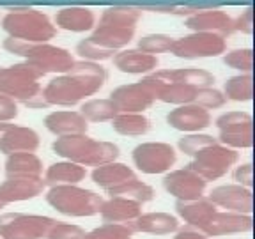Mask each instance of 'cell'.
I'll return each mask as SVG.
<instances>
[{
  "mask_svg": "<svg viewBox=\"0 0 255 239\" xmlns=\"http://www.w3.org/2000/svg\"><path fill=\"white\" fill-rule=\"evenodd\" d=\"M135 170L131 167H128L126 163H121V161L101 165V167H96L91 172V179L94 181V184L105 191L114 186H119V184L126 183L129 179H135Z\"/></svg>",
  "mask_w": 255,
  "mask_h": 239,
  "instance_id": "obj_29",
  "label": "cell"
},
{
  "mask_svg": "<svg viewBox=\"0 0 255 239\" xmlns=\"http://www.w3.org/2000/svg\"><path fill=\"white\" fill-rule=\"evenodd\" d=\"M52 151L59 158L84 168H96L112 163V161H117V158L121 156V149L117 143L108 142V140H96L87 133L55 138L52 143Z\"/></svg>",
  "mask_w": 255,
  "mask_h": 239,
  "instance_id": "obj_2",
  "label": "cell"
},
{
  "mask_svg": "<svg viewBox=\"0 0 255 239\" xmlns=\"http://www.w3.org/2000/svg\"><path fill=\"white\" fill-rule=\"evenodd\" d=\"M46 191L43 177H5L0 183V199L5 206L14 202H27Z\"/></svg>",
  "mask_w": 255,
  "mask_h": 239,
  "instance_id": "obj_19",
  "label": "cell"
},
{
  "mask_svg": "<svg viewBox=\"0 0 255 239\" xmlns=\"http://www.w3.org/2000/svg\"><path fill=\"white\" fill-rule=\"evenodd\" d=\"M140 18H142V11L136 5H110L101 12L100 25L136 28Z\"/></svg>",
  "mask_w": 255,
  "mask_h": 239,
  "instance_id": "obj_33",
  "label": "cell"
},
{
  "mask_svg": "<svg viewBox=\"0 0 255 239\" xmlns=\"http://www.w3.org/2000/svg\"><path fill=\"white\" fill-rule=\"evenodd\" d=\"M184 27L191 32H206L227 39L234 34V18L222 9H206L195 14L188 16L184 20Z\"/></svg>",
  "mask_w": 255,
  "mask_h": 239,
  "instance_id": "obj_16",
  "label": "cell"
},
{
  "mask_svg": "<svg viewBox=\"0 0 255 239\" xmlns=\"http://www.w3.org/2000/svg\"><path fill=\"white\" fill-rule=\"evenodd\" d=\"M158 57L147 55L136 48H126L114 55V68L126 75H151L158 69Z\"/></svg>",
  "mask_w": 255,
  "mask_h": 239,
  "instance_id": "obj_21",
  "label": "cell"
},
{
  "mask_svg": "<svg viewBox=\"0 0 255 239\" xmlns=\"http://www.w3.org/2000/svg\"><path fill=\"white\" fill-rule=\"evenodd\" d=\"M142 215V206L121 197H110L103 200L100 216L103 223H119V225H131Z\"/></svg>",
  "mask_w": 255,
  "mask_h": 239,
  "instance_id": "obj_26",
  "label": "cell"
},
{
  "mask_svg": "<svg viewBox=\"0 0 255 239\" xmlns=\"http://www.w3.org/2000/svg\"><path fill=\"white\" fill-rule=\"evenodd\" d=\"M85 231L76 223H68V222H57L53 220V223L50 225L46 232V239H84Z\"/></svg>",
  "mask_w": 255,
  "mask_h": 239,
  "instance_id": "obj_44",
  "label": "cell"
},
{
  "mask_svg": "<svg viewBox=\"0 0 255 239\" xmlns=\"http://www.w3.org/2000/svg\"><path fill=\"white\" fill-rule=\"evenodd\" d=\"M225 52H227V39L206 32H191L188 36L175 37L174 46L170 50L174 57L186 60L220 57Z\"/></svg>",
  "mask_w": 255,
  "mask_h": 239,
  "instance_id": "obj_12",
  "label": "cell"
},
{
  "mask_svg": "<svg viewBox=\"0 0 255 239\" xmlns=\"http://www.w3.org/2000/svg\"><path fill=\"white\" fill-rule=\"evenodd\" d=\"M234 32H241V34H247V36L254 34V9L252 7L245 9V11L236 18Z\"/></svg>",
  "mask_w": 255,
  "mask_h": 239,
  "instance_id": "obj_47",
  "label": "cell"
},
{
  "mask_svg": "<svg viewBox=\"0 0 255 239\" xmlns=\"http://www.w3.org/2000/svg\"><path fill=\"white\" fill-rule=\"evenodd\" d=\"M165 120H167V124L172 129L184 133V135L202 133L213 122L211 114L207 110H204V108H200L199 105H193V103L175 107L174 110H170L165 116Z\"/></svg>",
  "mask_w": 255,
  "mask_h": 239,
  "instance_id": "obj_17",
  "label": "cell"
},
{
  "mask_svg": "<svg viewBox=\"0 0 255 239\" xmlns=\"http://www.w3.org/2000/svg\"><path fill=\"white\" fill-rule=\"evenodd\" d=\"M207 199L215 204L216 209L220 207V209L236 213V215H252V209H254L252 190H247L236 183L220 184V186L213 188Z\"/></svg>",
  "mask_w": 255,
  "mask_h": 239,
  "instance_id": "obj_15",
  "label": "cell"
},
{
  "mask_svg": "<svg viewBox=\"0 0 255 239\" xmlns=\"http://www.w3.org/2000/svg\"><path fill=\"white\" fill-rule=\"evenodd\" d=\"M48 206H52L57 213L71 218H89L100 215L103 206V197L96 191L82 188L78 184L69 186H52L44 193Z\"/></svg>",
  "mask_w": 255,
  "mask_h": 239,
  "instance_id": "obj_6",
  "label": "cell"
},
{
  "mask_svg": "<svg viewBox=\"0 0 255 239\" xmlns=\"http://www.w3.org/2000/svg\"><path fill=\"white\" fill-rule=\"evenodd\" d=\"M131 159L138 172L158 175L172 170L177 161V152L167 142H142L131 151Z\"/></svg>",
  "mask_w": 255,
  "mask_h": 239,
  "instance_id": "obj_10",
  "label": "cell"
},
{
  "mask_svg": "<svg viewBox=\"0 0 255 239\" xmlns=\"http://www.w3.org/2000/svg\"><path fill=\"white\" fill-rule=\"evenodd\" d=\"M18 103L7 98V96L0 94V122H12L18 117Z\"/></svg>",
  "mask_w": 255,
  "mask_h": 239,
  "instance_id": "obj_45",
  "label": "cell"
},
{
  "mask_svg": "<svg viewBox=\"0 0 255 239\" xmlns=\"http://www.w3.org/2000/svg\"><path fill=\"white\" fill-rule=\"evenodd\" d=\"M135 232L151 236H168L179 231V218L165 211H151L142 213L135 222L131 223Z\"/></svg>",
  "mask_w": 255,
  "mask_h": 239,
  "instance_id": "obj_23",
  "label": "cell"
},
{
  "mask_svg": "<svg viewBox=\"0 0 255 239\" xmlns=\"http://www.w3.org/2000/svg\"><path fill=\"white\" fill-rule=\"evenodd\" d=\"M223 96L225 100L236 101V103H247L252 101L254 96V76L252 73H239L225 80L223 84Z\"/></svg>",
  "mask_w": 255,
  "mask_h": 239,
  "instance_id": "obj_35",
  "label": "cell"
},
{
  "mask_svg": "<svg viewBox=\"0 0 255 239\" xmlns=\"http://www.w3.org/2000/svg\"><path fill=\"white\" fill-rule=\"evenodd\" d=\"M114 131L123 136H143L151 131V120L143 114H119L112 120Z\"/></svg>",
  "mask_w": 255,
  "mask_h": 239,
  "instance_id": "obj_36",
  "label": "cell"
},
{
  "mask_svg": "<svg viewBox=\"0 0 255 239\" xmlns=\"http://www.w3.org/2000/svg\"><path fill=\"white\" fill-rule=\"evenodd\" d=\"M156 78L163 82H175V84H184L195 89L213 87L215 84V75L202 68H175V69H156Z\"/></svg>",
  "mask_w": 255,
  "mask_h": 239,
  "instance_id": "obj_27",
  "label": "cell"
},
{
  "mask_svg": "<svg viewBox=\"0 0 255 239\" xmlns=\"http://www.w3.org/2000/svg\"><path fill=\"white\" fill-rule=\"evenodd\" d=\"M254 227L252 215H236L229 211H216L211 218L199 229L206 238H220V236L245 234Z\"/></svg>",
  "mask_w": 255,
  "mask_h": 239,
  "instance_id": "obj_18",
  "label": "cell"
},
{
  "mask_svg": "<svg viewBox=\"0 0 255 239\" xmlns=\"http://www.w3.org/2000/svg\"><path fill=\"white\" fill-rule=\"evenodd\" d=\"M108 80L105 66L96 62L76 60L75 66L64 75L53 76L43 87V98L50 107L71 108L91 100V96L100 92Z\"/></svg>",
  "mask_w": 255,
  "mask_h": 239,
  "instance_id": "obj_1",
  "label": "cell"
},
{
  "mask_svg": "<svg viewBox=\"0 0 255 239\" xmlns=\"http://www.w3.org/2000/svg\"><path fill=\"white\" fill-rule=\"evenodd\" d=\"M227 103L225 96L220 89L215 87H206V89H197L195 100H193V105H199L204 110H218V108H223Z\"/></svg>",
  "mask_w": 255,
  "mask_h": 239,
  "instance_id": "obj_43",
  "label": "cell"
},
{
  "mask_svg": "<svg viewBox=\"0 0 255 239\" xmlns=\"http://www.w3.org/2000/svg\"><path fill=\"white\" fill-rule=\"evenodd\" d=\"M195 94H197L195 87L159 80V89H158V94H156V101H161V103H167V105H174V107H183V105L193 103Z\"/></svg>",
  "mask_w": 255,
  "mask_h": 239,
  "instance_id": "obj_32",
  "label": "cell"
},
{
  "mask_svg": "<svg viewBox=\"0 0 255 239\" xmlns=\"http://www.w3.org/2000/svg\"><path fill=\"white\" fill-rule=\"evenodd\" d=\"M75 53L82 60H85V62H96V64H101L103 60L114 59V55H116L114 52H108V50H105V48H101L96 43H92L89 37L80 39L78 43H76Z\"/></svg>",
  "mask_w": 255,
  "mask_h": 239,
  "instance_id": "obj_42",
  "label": "cell"
},
{
  "mask_svg": "<svg viewBox=\"0 0 255 239\" xmlns=\"http://www.w3.org/2000/svg\"><path fill=\"white\" fill-rule=\"evenodd\" d=\"M175 37L168 36V34H147L142 36L136 43V50L147 53V55H158V53H167L174 46Z\"/></svg>",
  "mask_w": 255,
  "mask_h": 239,
  "instance_id": "obj_38",
  "label": "cell"
},
{
  "mask_svg": "<svg viewBox=\"0 0 255 239\" xmlns=\"http://www.w3.org/2000/svg\"><path fill=\"white\" fill-rule=\"evenodd\" d=\"M140 11L147 9L152 12H165V14H174V16H191L199 11H206V9H215L213 4H143L136 5Z\"/></svg>",
  "mask_w": 255,
  "mask_h": 239,
  "instance_id": "obj_37",
  "label": "cell"
},
{
  "mask_svg": "<svg viewBox=\"0 0 255 239\" xmlns=\"http://www.w3.org/2000/svg\"><path fill=\"white\" fill-rule=\"evenodd\" d=\"M41 78L43 75L27 62H18L5 68L0 66V94L32 110H43L48 108V105L43 98Z\"/></svg>",
  "mask_w": 255,
  "mask_h": 239,
  "instance_id": "obj_3",
  "label": "cell"
},
{
  "mask_svg": "<svg viewBox=\"0 0 255 239\" xmlns=\"http://www.w3.org/2000/svg\"><path fill=\"white\" fill-rule=\"evenodd\" d=\"M239 161V152L220 145L218 142L207 145L206 149L197 152L191 161L186 165L188 170L197 174L206 183L218 181L227 175V172Z\"/></svg>",
  "mask_w": 255,
  "mask_h": 239,
  "instance_id": "obj_8",
  "label": "cell"
},
{
  "mask_svg": "<svg viewBox=\"0 0 255 239\" xmlns=\"http://www.w3.org/2000/svg\"><path fill=\"white\" fill-rule=\"evenodd\" d=\"M216 136L207 135V133H190V135H183L177 142V149H179L183 154L186 156H193L197 154L199 151L206 149L207 145H213L216 143Z\"/></svg>",
  "mask_w": 255,
  "mask_h": 239,
  "instance_id": "obj_40",
  "label": "cell"
},
{
  "mask_svg": "<svg viewBox=\"0 0 255 239\" xmlns=\"http://www.w3.org/2000/svg\"><path fill=\"white\" fill-rule=\"evenodd\" d=\"M136 28H124V27H112V25H100L96 23L92 28V34L89 39L98 46L105 48L108 52H121L126 50V46L133 41Z\"/></svg>",
  "mask_w": 255,
  "mask_h": 239,
  "instance_id": "obj_24",
  "label": "cell"
},
{
  "mask_svg": "<svg viewBox=\"0 0 255 239\" xmlns=\"http://www.w3.org/2000/svg\"><path fill=\"white\" fill-rule=\"evenodd\" d=\"M215 126L218 127V140L220 145L241 151L250 149L254 143V133H252V116L243 110H231L225 112L215 120Z\"/></svg>",
  "mask_w": 255,
  "mask_h": 239,
  "instance_id": "obj_9",
  "label": "cell"
},
{
  "mask_svg": "<svg viewBox=\"0 0 255 239\" xmlns=\"http://www.w3.org/2000/svg\"><path fill=\"white\" fill-rule=\"evenodd\" d=\"M78 112L87 122H112L119 116L116 105L108 98H91L80 105Z\"/></svg>",
  "mask_w": 255,
  "mask_h": 239,
  "instance_id": "obj_34",
  "label": "cell"
},
{
  "mask_svg": "<svg viewBox=\"0 0 255 239\" xmlns=\"http://www.w3.org/2000/svg\"><path fill=\"white\" fill-rule=\"evenodd\" d=\"M44 127L57 138L71 135H84L89 129V122L80 116L78 110H55L50 112L43 120Z\"/></svg>",
  "mask_w": 255,
  "mask_h": 239,
  "instance_id": "obj_20",
  "label": "cell"
},
{
  "mask_svg": "<svg viewBox=\"0 0 255 239\" xmlns=\"http://www.w3.org/2000/svg\"><path fill=\"white\" fill-rule=\"evenodd\" d=\"M53 218L28 213H2L0 239H46Z\"/></svg>",
  "mask_w": 255,
  "mask_h": 239,
  "instance_id": "obj_11",
  "label": "cell"
},
{
  "mask_svg": "<svg viewBox=\"0 0 255 239\" xmlns=\"http://www.w3.org/2000/svg\"><path fill=\"white\" fill-rule=\"evenodd\" d=\"M4 50L12 55L23 57V62L32 66L41 75H64L75 66L76 59L66 48L52 43H23L16 39H4Z\"/></svg>",
  "mask_w": 255,
  "mask_h": 239,
  "instance_id": "obj_4",
  "label": "cell"
},
{
  "mask_svg": "<svg viewBox=\"0 0 255 239\" xmlns=\"http://www.w3.org/2000/svg\"><path fill=\"white\" fill-rule=\"evenodd\" d=\"M163 190L168 195H172L175 200H197L204 197L207 183L200 179L199 175L191 170L184 168H175L165 174L163 177Z\"/></svg>",
  "mask_w": 255,
  "mask_h": 239,
  "instance_id": "obj_13",
  "label": "cell"
},
{
  "mask_svg": "<svg viewBox=\"0 0 255 239\" xmlns=\"http://www.w3.org/2000/svg\"><path fill=\"white\" fill-rule=\"evenodd\" d=\"M252 174H254V170H252V163H241L234 168L232 177H234L236 184L247 188V190H252V184H254V175Z\"/></svg>",
  "mask_w": 255,
  "mask_h": 239,
  "instance_id": "obj_46",
  "label": "cell"
},
{
  "mask_svg": "<svg viewBox=\"0 0 255 239\" xmlns=\"http://www.w3.org/2000/svg\"><path fill=\"white\" fill-rule=\"evenodd\" d=\"M135 231L131 225H119V223H103L100 227L85 232L84 239H131Z\"/></svg>",
  "mask_w": 255,
  "mask_h": 239,
  "instance_id": "obj_39",
  "label": "cell"
},
{
  "mask_svg": "<svg viewBox=\"0 0 255 239\" xmlns=\"http://www.w3.org/2000/svg\"><path fill=\"white\" fill-rule=\"evenodd\" d=\"M223 64L241 73H252L254 68V52L252 48H234L223 53Z\"/></svg>",
  "mask_w": 255,
  "mask_h": 239,
  "instance_id": "obj_41",
  "label": "cell"
},
{
  "mask_svg": "<svg viewBox=\"0 0 255 239\" xmlns=\"http://www.w3.org/2000/svg\"><path fill=\"white\" fill-rule=\"evenodd\" d=\"M107 195L121 197V199H128V200H131V202H136V204H140V206H143V204L151 202L156 197V193L151 184L143 183L138 177H135V179H129V181H126V183L119 184V186H114V188H110V190H107Z\"/></svg>",
  "mask_w": 255,
  "mask_h": 239,
  "instance_id": "obj_31",
  "label": "cell"
},
{
  "mask_svg": "<svg viewBox=\"0 0 255 239\" xmlns=\"http://www.w3.org/2000/svg\"><path fill=\"white\" fill-rule=\"evenodd\" d=\"M4 207H5V204L2 202V199H0V211H2V209H4Z\"/></svg>",
  "mask_w": 255,
  "mask_h": 239,
  "instance_id": "obj_49",
  "label": "cell"
},
{
  "mask_svg": "<svg viewBox=\"0 0 255 239\" xmlns=\"http://www.w3.org/2000/svg\"><path fill=\"white\" fill-rule=\"evenodd\" d=\"M87 168L80 167L71 161H55L44 170V184L48 186H69V184H78L85 179Z\"/></svg>",
  "mask_w": 255,
  "mask_h": 239,
  "instance_id": "obj_30",
  "label": "cell"
},
{
  "mask_svg": "<svg viewBox=\"0 0 255 239\" xmlns=\"http://www.w3.org/2000/svg\"><path fill=\"white\" fill-rule=\"evenodd\" d=\"M5 177H43V161L36 152H16L5 156Z\"/></svg>",
  "mask_w": 255,
  "mask_h": 239,
  "instance_id": "obj_28",
  "label": "cell"
},
{
  "mask_svg": "<svg viewBox=\"0 0 255 239\" xmlns=\"http://www.w3.org/2000/svg\"><path fill=\"white\" fill-rule=\"evenodd\" d=\"M159 80L152 75L143 76L138 82L119 85L110 92L108 100L116 105L119 114H143L156 101Z\"/></svg>",
  "mask_w": 255,
  "mask_h": 239,
  "instance_id": "obj_7",
  "label": "cell"
},
{
  "mask_svg": "<svg viewBox=\"0 0 255 239\" xmlns=\"http://www.w3.org/2000/svg\"><path fill=\"white\" fill-rule=\"evenodd\" d=\"M53 25L57 30H66V32H75V34H82V32H89L96 27V14L92 9L82 7V5H71V7H62L57 11Z\"/></svg>",
  "mask_w": 255,
  "mask_h": 239,
  "instance_id": "obj_22",
  "label": "cell"
},
{
  "mask_svg": "<svg viewBox=\"0 0 255 239\" xmlns=\"http://www.w3.org/2000/svg\"><path fill=\"white\" fill-rule=\"evenodd\" d=\"M2 30L7 37L23 43H50L57 36L50 16L34 7H9L2 16Z\"/></svg>",
  "mask_w": 255,
  "mask_h": 239,
  "instance_id": "obj_5",
  "label": "cell"
},
{
  "mask_svg": "<svg viewBox=\"0 0 255 239\" xmlns=\"http://www.w3.org/2000/svg\"><path fill=\"white\" fill-rule=\"evenodd\" d=\"M172 239H207V238L204 234H200L199 231H195V229L184 225V227H179V231L175 232Z\"/></svg>",
  "mask_w": 255,
  "mask_h": 239,
  "instance_id": "obj_48",
  "label": "cell"
},
{
  "mask_svg": "<svg viewBox=\"0 0 255 239\" xmlns=\"http://www.w3.org/2000/svg\"><path fill=\"white\" fill-rule=\"evenodd\" d=\"M41 145L39 133L28 126L0 122V152L5 156L16 152H36Z\"/></svg>",
  "mask_w": 255,
  "mask_h": 239,
  "instance_id": "obj_14",
  "label": "cell"
},
{
  "mask_svg": "<svg viewBox=\"0 0 255 239\" xmlns=\"http://www.w3.org/2000/svg\"><path fill=\"white\" fill-rule=\"evenodd\" d=\"M218 211L215 204L207 199L206 195L197 200H175V213L184 222L186 227L199 231L207 220Z\"/></svg>",
  "mask_w": 255,
  "mask_h": 239,
  "instance_id": "obj_25",
  "label": "cell"
}]
</instances>
